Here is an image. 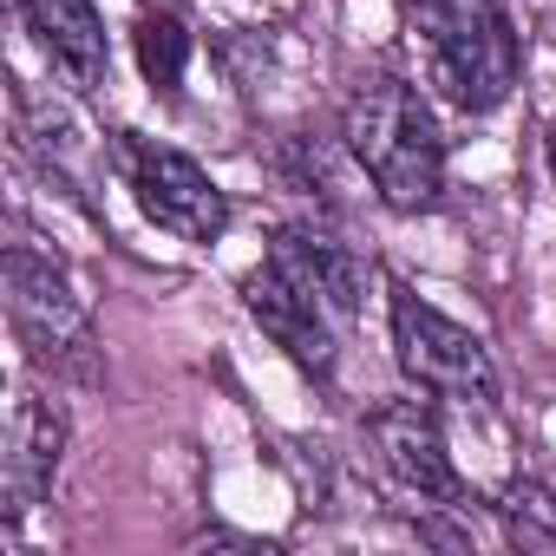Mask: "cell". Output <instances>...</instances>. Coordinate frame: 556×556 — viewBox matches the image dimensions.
Returning a JSON list of instances; mask_svg holds the SVG:
<instances>
[{
    "label": "cell",
    "instance_id": "cell-1",
    "mask_svg": "<svg viewBox=\"0 0 556 556\" xmlns=\"http://www.w3.org/2000/svg\"><path fill=\"white\" fill-rule=\"evenodd\" d=\"M341 138L393 216H426L445 197V131L406 73H367L348 99Z\"/></svg>",
    "mask_w": 556,
    "mask_h": 556
},
{
    "label": "cell",
    "instance_id": "cell-2",
    "mask_svg": "<svg viewBox=\"0 0 556 556\" xmlns=\"http://www.w3.org/2000/svg\"><path fill=\"white\" fill-rule=\"evenodd\" d=\"M419 40L432 79L471 118L497 112L523 79V34L504 0H419Z\"/></svg>",
    "mask_w": 556,
    "mask_h": 556
},
{
    "label": "cell",
    "instance_id": "cell-3",
    "mask_svg": "<svg viewBox=\"0 0 556 556\" xmlns=\"http://www.w3.org/2000/svg\"><path fill=\"white\" fill-rule=\"evenodd\" d=\"M387 328H393V361L406 374V387L432 393V400H465V406H497L504 380L491 348L452 321L445 308H432L426 295H413L406 282L387 289Z\"/></svg>",
    "mask_w": 556,
    "mask_h": 556
},
{
    "label": "cell",
    "instance_id": "cell-4",
    "mask_svg": "<svg viewBox=\"0 0 556 556\" xmlns=\"http://www.w3.org/2000/svg\"><path fill=\"white\" fill-rule=\"evenodd\" d=\"M118 164H125V184H131L138 210L164 236H177V242H216L229 229V190L190 151L125 131L118 138Z\"/></svg>",
    "mask_w": 556,
    "mask_h": 556
},
{
    "label": "cell",
    "instance_id": "cell-5",
    "mask_svg": "<svg viewBox=\"0 0 556 556\" xmlns=\"http://www.w3.org/2000/svg\"><path fill=\"white\" fill-rule=\"evenodd\" d=\"M8 321L40 367H86V354H92L86 295L73 289V275L53 255H40L27 242L8 249Z\"/></svg>",
    "mask_w": 556,
    "mask_h": 556
},
{
    "label": "cell",
    "instance_id": "cell-6",
    "mask_svg": "<svg viewBox=\"0 0 556 556\" xmlns=\"http://www.w3.org/2000/svg\"><path fill=\"white\" fill-rule=\"evenodd\" d=\"M367 445L374 458L387 465V478L400 491H413L419 504H439V510H465V478L452 465V445H445V426L432 413V400H387L367 413Z\"/></svg>",
    "mask_w": 556,
    "mask_h": 556
},
{
    "label": "cell",
    "instance_id": "cell-7",
    "mask_svg": "<svg viewBox=\"0 0 556 556\" xmlns=\"http://www.w3.org/2000/svg\"><path fill=\"white\" fill-rule=\"evenodd\" d=\"M242 308H249V321H255L275 348H282L302 374H315V380L334 374V361H341V321H334L328 302H321L315 289H302L275 255H262V262L242 275Z\"/></svg>",
    "mask_w": 556,
    "mask_h": 556
},
{
    "label": "cell",
    "instance_id": "cell-8",
    "mask_svg": "<svg viewBox=\"0 0 556 556\" xmlns=\"http://www.w3.org/2000/svg\"><path fill=\"white\" fill-rule=\"evenodd\" d=\"M66 458V413L47 393H14L8 413V452H0V491H8V523H21L60 478Z\"/></svg>",
    "mask_w": 556,
    "mask_h": 556
},
{
    "label": "cell",
    "instance_id": "cell-9",
    "mask_svg": "<svg viewBox=\"0 0 556 556\" xmlns=\"http://www.w3.org/2000/svg\"><path fill=\"white\" fill-rule=\"evenodd\" d=\"M268 255L282 262L302 289H315L334 321H354V315H361L374 262H367L348 236H334V229H321V223H282V229H275V242H268Z\"/></svg>",
    "mask_w": 556,
    "mask_h": 556
},
{
    "label": "cell",
    "instance_id": "cell-10",
    "mask_svg": "<svg viewBox=\"0 0 556 556\" xmlns=\"http://www.w3.org/2000/svg\"><path fill=\"white\" fill-rule=\"evenodd\" d=\"M14 8L73 92H99L112 79V47H105V21L92 0H14Z\"/></svg>",
    "mask_w": 556,
    "mask_h": 556
},
{
    "label": "cell",
    "instance_id": "cell-11",
    "mask_svg": "<svg viewBox=\"0 0 556 556\" xmlns=\"http://www.w3.org/2000/svg\"><path fill=\"white\" fill-rule=\"evenodd\" d=\"M131 47H138V73H144V86H151L164 105H177L184 73H190V27H184L177 14H144L138 34H131Z\"/></svg>",
    "mask_w": 556,
    "mask_h": 556
},
{
    "label": "cell",
    "instance_id": "cell-12",
    "mask_svg": "<svg viewBox=\"0 0 556 556\" xmlns=\"http://www.w3.org/2000/svg\"><path fill=\"white\" fill-rule=\"evenodd\" d=\"M497 517H504V536L517 549H549L556 556V497L536 484V478H517L504 497H497Z\"/></svg>",
    "mask_w": 556,
    "mask_h": 556
},
{
    "label": "cell",
    "instance_id": "cell-13",
    "mask_svg": "<svg viewBox=\"0 0 556 556\" xmlns=\"http://www.w3.org/2000/svg\"><path fill=\"white\" fill-rule=\"evenodd\" d=\"M543 157H549V184H556V118H549V138H543Z\"/></svg>",
    "mask_w": 556,
    "mask_h": 556
}]
</instances>
